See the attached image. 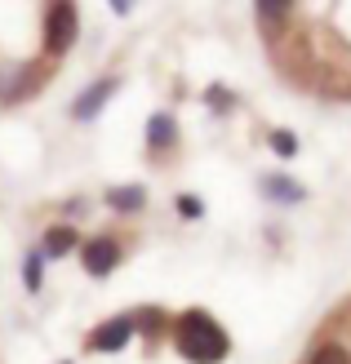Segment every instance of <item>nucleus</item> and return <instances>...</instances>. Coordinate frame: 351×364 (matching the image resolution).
<instances>
[{
    "label": "nucleus",
    "mask_w": 351,
    "mask_h": 364,
    "mask_svg": "<svg viewBox=\"0 0 351 364\" xmlns=\"http://www.w3.org/2000/svg\"><path fill=\"white\" fill-rule=\"evenodd\" d=\"M76 249H80V231L71 227V223H53L45 231V240H41V258L45 262H58V258H67V253H76Z\"/></svg>",
    "instance_id": "9"
},
{
    "label": "nucleus",
    "mask_w": 351,
    "mask_h": 364,
    "mask_svg": "<svg viewBox=\"0 0 351 364\" xmlns=\"http://www.w3.org/2000/svg\"><path fill=\"white\" fill-rule=\"evenodd\" d=\"M174 209H178V218H187V223H200V218H205V200H200L196 191H182L174 200Z\"/></svg>",
    "instance_id": "15"
},
{
    "label": "nucleus",
    "mask_w": 351,
    "mask_h": 364,
    "mask_svg": "<svg viewBox=\"0 0 351 364\" xmlns=\"http://www.w3.org/2000/svg\"><path fill=\"white\" fill-rule=\"evenodd\" d=\"M23 289H27V294H41V289H45V258H41V249L23 253Z\"/></svg>",
    "instance_id": "12"
},
{
    "label": "nucleus",
    "mask_w": 351,
    "mask_h": 364,
    "mask_svg": "<svg viewBox=\"0 0 351 364\" xmlns=\"http://www.w3.org/2000/svg\"><path fill=\"white\" fill-rule=\"evenodd\" d=\"M89 213V200H63V218L71 223V218H85Z\"/></svg>",
    "instance_id": "18"
},
{
    "label": "nucleus",
    "mask_w": 351,
    "mask_h": 364,
    "mask_svg": "<svg viewBox=\"0 0 351 364\" xmlns=\"http://www.w3.org/2000/svg\"><path fill=\"white\" fill-rule=\"evenodd\" d=\"M103 205L112 209V213H142L147 209V187L142 182H120V187H107L103 191Z\"/></svg>",
    "instance_id": "10"
},
{
    "label": "nucleus",
    "mask_w": 351,
    "mask_h": 364,
    "mask_svg": "<svg viewBox=\"0 0 351 364\" xmlns=\"http://www.w3.org/2000/svg\"><path fill=\"white\" fill-rule=\"evenodd\" d=\"M307 364H351V351L342 342H320V347L307 355Z\"/></svg>",
    "instance_id": "14"
},
{
    "label": "nucleus",
    "mask_w": 351,
    "mask_h": 364,
    "mask_svg": "<svg viewBox=\"0 0 351 364\" xmlns=\"http://www.w3.org/2000/svg\"><path fill=\"white\" fill-rule=\"evenodd\" d=\"M80 41V9L76 5H49L45 9V53L49 58H63V53H71Z\"/></svg>",
    "instance_id": "3"
},
{
    "label": "nucleus",
    "mask_w": 351,
    "mask_h": 364,
    "mask_svg": "<svg viewBox=\"0 0 351 364\" xmlns=\"http://www.w3.org/2000/svg\"><path fill=\"white\" fill-rule=\"evenodd\" d=\"M205 107H209L214 116H231L236 112V94H231L227 85H209L205 89Z\"/></svg>",
    "instance_id": "13"
},
{
    "label": "nucleus",
    "mask_w": 351,
    "mask_h": 364,
    "mask_svg": "<svg viewBox=\"0 0 351 364\" xmlns=\"http://www.w3.org/2000/svg\"><path fill=\"white\" fill-rule=\"evenodd\" d=\"M169 338H174V351L187 364H223L231 355V333L200 306H187L182 316H174Z\"/></svg>",
    "instance_id": "1"
},
{
    "label": "nucleus",
    "mask_w": 351,
    "mask_h": 364,
    "mask_svg": "<svg viewBox=\"0 0 351 364\" xmlns=\"http://www.w3.org/2000/svg\"><path fill=\"white\" fill-rule=\"evenodd\" d=\"M267 147H271L276 156H285V160H293V156H298V138H293L289 129H271V134H267Z\"/></svg>",
    "instance_id": "16"
},
{
    "label": "nucleus",
    "mask_w": 351,
    "mask_h": 364,
    "mask_svg": "<svg viewBox=\"0 0 351 364\" xmlns=\"http://www.w3.org/2000/svg\"><path fill=\"white\" fill-rule=\"evenodd\" d=\"M63 364H71V360H63Z\"/></svg>",
    "instance_id": "19"
},
{
    "label": "nucleus",
    "mask_w": 351,
    "mask_h": 364,
    "mask_svg": "<svg viewBox=\"0 0 351 364\" xmlns=\"http://www.w3.org/2000/svg\"><path fill=\"white\" fill-rule=\"evenodd\" d=\"M116 89H120V76H103V80H94L76 102H71V120H76V124L98 120V116H103V107H107V98H112Z\"/></svg>",
    "instance_id": "5"
},
{
    "label": "nucleus",
    "mask_w": 351,
    "mask_h": 364,
    "mask_svg": "<svg viewBox=\"0 0 351 364\" xmlns=\"http://www.w3.org/2000/svg\"><path fill=\"white\" fill-rule=\"evenodd\" d=\"M129 342H134V316H112V320H103L89 329L85 338V351H107V355H116L125 351Z\"/></svg>",
    "instance_id": "4"
},
{
    "label": "nucleus",
    "mask_w": 351,
    "mask_h": 364,
    "mask_svg": "<svg viewBox=\"0 0 351 364\" xmlns=\"http://www.w3.org/2000/svg\"><path fill=\"white\" fill-rule=\"evenodd\" d=\"M45 76H36L31 63H9L0 67V102H18V98H31L41 89Z\"/></svg>",
    "instance_id": "6"
},
{
    "label": "nucleus",
    "mask_w": 351,
    "mask_h": 364,
    "mask_svg": "<svg viewBox=\"0 0 351 364\" xmlns=\"http://www.w3.org/2000/svg\"><path fill=\"white\" fill-rule=\"evenodd\" d=\"M80 267H85V276H94V280H107L112 271L125 262V240L116 231H103V235H89V240H80Z\"/></svg>",
    "instance_id": "2"
},
{
    "label": "nucleus",
    "mask_w": 351,
    "mask_h": 364,
    "mask_svg": "<svg viewBox=\"0 0 351 364\" xmlns=\"http://www.w3.org/2000/svg\"><path fill=\"white\" fill-rule=\"evenodd\" d=\"M129 316H134V329L147 342H160L164 333H169V324H174V316L164 311V306H138V311H129Z\"/></svg>",
    "instance_id": "11"
},
{
    "label": "nucleus",
    "mask_w": 351,
    "mask_h": 364,
    "mask_svg": "<svg viewBox=\"0 0 351 364\" xmlns=\"http://www.w3.org/2000/svg\"><path fill=\"white\" fill-rule=\"evenodd\" d=\"M258 191H263V200H271V205H303L307 200V187L289 173H263L258 178Z\"/></svg>",
    "instance_id": "7"
},
{
    "label": "nucleus",
    "mask_w": 351,
    "mask_h": 364,
    "mask_svg": "<svg viewBox=\"0 0 351 364\" xmlns=\"http://www.w3.org/2000/svg\"><path fill=\"white\" fill-rule=\"evenodd\" d=\"M178 147V120L174 112H152L147 116V151L152 156H169Z\"/></svg>",
    "instance_id": "8"
},
{
    "label": "nucleus",
    "mask_w": 351,
    "mask_h": 364,
    "mask_svg": "<svg viewBox=\"0 0 351 364\" xmlns=\"http://www.w3.org/2000/svg\"><path fill=\"white\" fill-rule=\"evenodd\" d=\"M253 14H258V18H289L293 5H271V0H263V5H258Z\"/></svg>",
    "instance_id": "17"
}]
</instances>
